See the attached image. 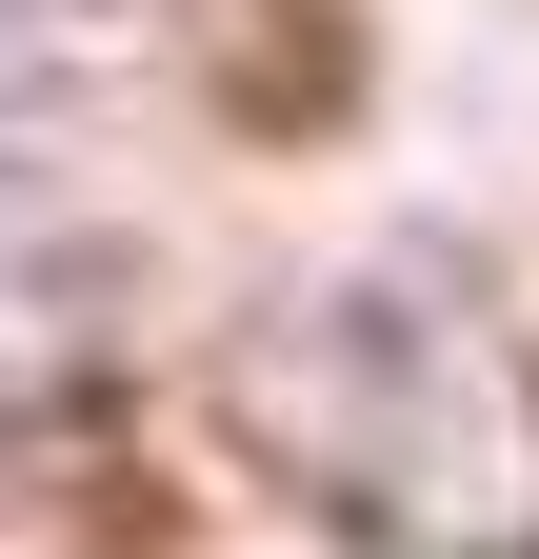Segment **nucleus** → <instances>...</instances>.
I'll return each mask as SVG.
<instances>
[{"mask_svg":"<svg viewBox=\"0 0 539 559\" xmlns=\"http://www.w3.org/2000/svg\"><path fill=\"white\" fill-rule=\"evenodd\" d=\"M340 320H360V360H380L399 400H360V380L300 340V360H260V419L300 440V479H320L360 539H399V559H459V520H440V460H459V440H480V460H539V380L500 360L480 320H420V300H340Z\"/></svg>","mask_w":539,"mask_h":559,"instance_id":"1","label":"nucleus"}]
</instances>
